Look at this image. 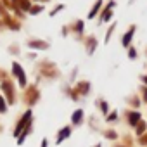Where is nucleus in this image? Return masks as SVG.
I'll return each mask as SVG.
<instances>
[{"label":"nucleus","mask_w":147,"mask_h":147,"mask_svg":"<svg viewBox=\"0 0 147 147\" xmlns=\"http://www.w3.org/2000/svg\"><path fill=\"white\" fill-rule=\"evenodd\" d=\"M99 7H100V2H97V5H95V7H94V9H92V12H90V14H88V18H94V16H95V14H97V11H99Z\"/></svg>","instance_id":"nucleus-6"},{"label":"nucleus","mask_w":147,"mask_h":147,"mask_svg":"<svg viewBox=\"0 0 147 147\" xmlns=\"http://www.w3.org/2000/svg\"><path fill=\"white\" fill-rule=\"evenodd\" d=\"M144 82H145V83H147V78H144Z\"/></svg>","instance_id":"nucleus-11"},{"label":"nucleus","mask_w":147,"mask_h":147,"mask_svg":"<svg viewBox=\"0 0 147 147\" xmlns=\"http://www.w3.org/2000/svg\"><path fill=\"white\" fill-rule=\"evenodd\" d=\"M130 38H131V31H128V33H126V36L123 38V43H125V45H128V42H130Z\"/></svg>","instance_id":"nucleus-7"},{"label":"nucleus","mask_w":147,"mask_h":147,"mask_svg":"<svg viewBox=\"0 0 147 147\" xmlns=\"http://www.w3.org/2000/svg\"><path fill=\"white\" fill-rule=\"evenodd\" d=\"M82 114H83L82 111H76L75 114H73V121H75V123H80V121H82Z\"/></svg>","instance_id":"nucleus-3"},{"label":"nucleus","mask_w":147,"mask_h":147,"mask_svg":"<svg viewBox=\"0 0 147 147\" xmlns=\"http://www.w3.org/2000/svg\"><path fill=\"white\" fill-rule=\"evenodd\" d=\"M67 135H69V128H64V130H62V131H61V135H59V142H61V140H62V138H66V137H67Z\"/></svg>","instance_id":"nucleus-5"},{"label":"nucleus","mask_w":147,"mask_h":147,"mask_svg":"<svg viewBox=\"0 0 147 147\" xmlns=\"http://www.w3.org/2000/svg\"><path fill=\"white\" fill-rule=\"evenodd\" d=\"M0 111H5V104H4V99L0 97Z\"/></svg>","instance_id":"nucleus-8"},{"label":"nucleus","mask_w":147,"mask_h":147,"mask_svg":"<svg viewBox=\"0 0 147 147\" xmlns=\"http://www.w3.org/2000/svg\"><path fill=\"white\" fill-rule=\"evenodd\" d=\"M12 71L19 76V83H21V85H24V83H26V78H24V73H23V69L19 67V64H14V66H12Z\"/></svg>","instance_id":"nucleus-1"},{"label":"nucleus","mask_w":147,"mask_h":147,"mask_svg":"<svg viewBox=\"0 0 147 147\" xmlns=\"http://www.w3.org/2000/svg\"><path fill=\"white\" fill-rule=\"evenodd\" d=\"M30 116H31V113H26V114H24V119L19 123V126H18V130H16V135H19V133H21V128H23V126L30 121Z\"/></svg>","instance_id":"nucleus-2"},{"label":"nucleus","mask_w":147,"mask_h":147,"mask_svg":"<svg viewBox=\"0 0 147 147\" xmlns=\"http://www.w3.org/2000/svg\"><path fill=\"white\" fill-rule=\"evenodd\" d=\"M144 126H145L144 123H140V125H138V133H142V131H144Z\"/></svg>","instance_id":"nucleus-10"},{"label":"nucleus","mask_w":147,"mask_h":147,"mask_svg":"<svg viewBox=\"0 0 147 147\" xmlns=\"http://www.w3.org/2000/svg\"><path fill=\"white\" fill-rule=\"evenodd\" d=\"M138 118H140V116H138L137 113H135V114H130V123H131V125H137V123H138Z\"/></svg>","instance_id":"nucleus-4"},{"label":"nucleus","mask_w":147,"mask_h":147,"mask_svg":"<svg viewBox=\"0 0 147 147\" xmlns=\"http://www.w3.org/2000/svg\"><path fill=\"white\" fill-rule=\"evenodd\" d=\"M111 18V11H107V12H104V16H102V19L106 21V19H109Z\"/></svg>","instance_id":"nucleus-9"}]
</instances>
